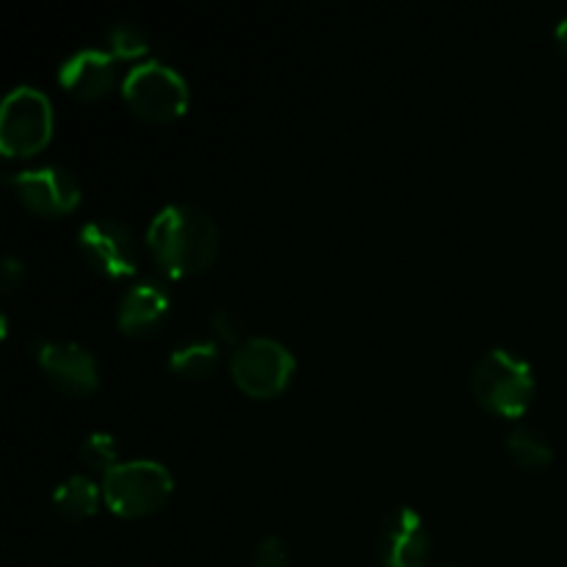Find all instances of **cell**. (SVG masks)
Instances as JSON below:
<instances>
[{
    "instance_id": "cell-1",
    "label": "cell",
    "mask_w": 567,
    "mask_h": 567,
    "mask_svg": "<svg viewBox=\"0 0 567 567\" xmlns=\"http://www.w3.org/2000/svg\"><path fill=\"white\" fill-rule=\"evenodd\" d=\"M150 252L166 277H192L219 252V227L197 203H169L150 219Z\"/></svg>"
},
{
    "instance_id": "cell-2",
    "label": "cell",
    "mask_w": 567,
    "mask_h": 567,
    "mask_svg": "<svg viewBox=\"0 0 567 567\" xmlns=\"http://www.w3.org/2000/svg\"><path fill=\"white\" fill-rule=\"evenodd\" d=\"M471 391L476 402L496 415L518 419L535 393V374L520 354L509 349H487L471 369Z\"/></svg>"
},
{
    "instance_id": "cell-3",
    "label": "cell",
    "mask_w": 567,
    "mask_h": 567,
    "mask_svg": "<svg viewBox=\"0 0 567 567\" xmlns=\"http://www.w3.org/2000/svg\"><path fill=\"white\" fill-rule=\"evenodd\" d=\"M172 474L158 460H125L103 474V498L122 518L155 513L172 496Z\"/></svg>"
},
{
    "instance_id": "cell-4",
    "label": "cell",
    "mask_w": 567,
    "mask_h": 567,
    "mask_svg": "<svg viewBox=\"0 0 567 567\" xmlns=\"http://www.w3.org/2000/svg\"><path fill=\"white\" fill-rule=\"evenodd\" d=\"M122 94L133 114L150 122H169L188 109L186 78L158 59L131 66L122 81Z\"/></svg>"
},
{
    "instance_id": "cell-5",
    "label": "cell",
    "mask_w": 567,
    "mask_h": 567,
    "mask_svg": "<svg viewBox=\"0 0 567 567\" xmlns=\"http://www.w3.org/2000/svg\"><path fill=\"white\" fill-rule=\"evenodd\" d=\"M297 360L282 341L269 336H249L230 358V374L244 393L255 399L277 396L291 380Z\"/></svg>"
},
{
    "instance_id": "cell-6",
    "label": "cell",
    "mask_w": 567,
    "mask_h": 567,
    "mask_svg": "<svg viewBox=\"0 0 567 567\" xmlns=\"http://www.w3.org/2000/svg\"><path fill=\"white\" fill-rule=\"evenodd\" d=\"M53 103L37 86H14L0 105V150L3 155H33L50 142Z\"/></svg>"
},
{
    "instance_id": "cell-7",
    "label": "cell",
    "mask_w": 567,
    "mask_h": 567,
    "mask_svg": "<svg viewBox=\"0 0 567 567\" xmlns=\"http://www.w3.org/2000/svg\"><path fill=\"white\" fill-rule=\"evenodd\" d=\"M78 249L86 264L103 277L120 280V277L136 275L138 247L131 227L120 219H92L78 230Z\"/></svg>"
},
{
    "instance_id": "cell-8",
    "label": "cell",
    "mask_w": 567,
    "mask_h": 567,
    "mask_svg": "<svg viewBox=\"0 0 567 567\" xmlns=\"http://www.w3.org/2000/svg\"><path fill=\"white\" fill-rule=\"evenodd\" d=\"M6 183L14 188L25 208L44 216L70 214L81 203V183L75 172L61 164L28 166L6 177Z\"/></svg>"
},
{
    "instance_id": "cell-9",
    "label": "cell",
    "mask_w": 567,
    "mask_h": 567,
    "mask_svg": "<svg viewBox=\"0 0 567 567\" xmlns=\"http://www.w3.org/2000/svg\"><path fill=\"white\" fill-rule=\"evenodd\" d=\"M33 358L42 365L48 380L72 396H86L100 385V369L94 354L78 341L66 338H37Z\"/></svg>"
},
{
    "instance_id": "cell-10",
    "label": "cell",
    "mask_w": 567,
    "mask_h": 567,
    "mask_svg": "<svg viewBox=\"0 0 567 567\" xmlns=\"http://www.w3.org/2000/svg\"><path fill=\"white\" fill-rule=\"evenodd\" d=\"M377 557L385 567H424L430 559V532L413 507H396L382 518Z\"/></svg>"
},
{
    "instance_id": "cell-11",
    "label": "cell",
    "mask_w": 567,
    "mask_h": 567,
    "mask_svg": "<svg viewBox=\"0 0 567 567\" xmlns=\"http://www.w3.org/2000/svg\"><path fill=\"white\" fill-rule=\"evenodd\" d=\"M116 55L111 50L81 48L59 66V83L81 100H100L114 83Z\"/></svg>"
},
{
    "instance_id": "cell-12",
    "label": "cell",
    "mask_w": 567,
    "mask_h": 567,
    "mask_svg": "<svg viewBox=\"0 0 567 567\" xmlns=\"http://www.w3.org/2000/svg\"><path fill=\"white\" fill-rule=\"evenodd\" d=\"M172 308L169 291L153 280L133 282L116 305V324L127 336H147L166 321Z\"/></svg>"
},
{
    "instance_id": "cell-13",
    "label": "cell",
    "mask_w": 567,
    "mask_h": 567,
    "mask_svg": "<svg viewBox=\"0 0 567 567\" xmlns=\"http://www.w3.org/2000/svg\"><path fill=\"white\" fill-rule=\"evenodd\" d=\"M100 496H103V485L86 474H70L61 480L53 491V509L66 520L86 518L97 509Z\"/></svg>"
},
{
    "instance_id": "cell-14",
    "label": "cell",
    "mask_w": 567,
    "mask_h": 567,
    "mask_svg": "<svg viewBox=\"0 0 567 567\" xmlns=\"http://www.w3.org/2000/svg\"><path fill=\"white\" fill-rule=\"evenodd\" d=\"M216 363H219V343L208 341V338H186L172 349L169 360H166L169 371L192 377V380L208 377L216 369Z\"/></svg>"
},
{
    "instance_id": "cell-15",
    "label": "cell",
    "mask_w": 567,
    "mask_h": 567,
    "mask_svg": "<svg viewBox=\"0 0 567 567\" xmlns=\"http://www.w3.org/2000/svg\"><path fill=\"white\" fill-rule=\"evenodd\" d=\"M507 452L524 468H543V465L551 463L554 449L548 446L546 437L540 435L532 426H515L507 435Z\"/></svg>"
},
{
    "instance_id": "cell-16",
    "label": "cell",
    "mask_w": 567,
    "mask_h": 567,
    "mask_svg": "<svg viewBox=\"0 0 567 567\" xmlns=\"http://www.w3.org/2000/svg\"><path fill=\"white\" fill-rule=\"evenodd\" d=\"M105 39L116 59H138L150 50V33L142 22L116 20L105 28Z\"/></svg>"
},
{
    "instance_id": "cell-17",
    "label": "cell",
    "mask_w": 567,
    "mask_h": 567,
    "mask_svg": "<svg viewBox=\"0 0 567 567\" xmlns=\"http://www.w3.org/2000/svg\"><path fill=\"white\" fill-rule=\"evenodd\" d=\"M78 457H81L83 465L94 471H103L109 474L116 463H120V446H116V437L111 432H89L86 437L78 446Z\"/></svg>"
},
{
    "instance_id": "cell-18",
    "label": "cell",
    "mask_w": 567,
    "mask_h": 567,
    "mask_svg": "<svg viewBox=\"0 0 567 567\" xmlns=\"http://www.w3.org/2000/svg\"><path fill=\"white\" fill-rule=\"evenodd\" d=\"M249 567H288V546L280 535H264L255 546Z\"/></svg>"
},
{
    "instance_id": "cell-19",
    "label": "cell",
    "mask_w": 567,
    "mask_h": 567,
    "mask_svg": "<svg viewBox=\"0 0 567 567\" xmlns=\"http://www.w3.org/2000/svg\"><path fill=\"white\" fill-rule=\"evenodd\" d=\"M210 330L221 338V341H238L244 336V319L238 310L219 305L210 310Z\"/></svg>"
},
{
    "instance_id": "cell-20",
    "label": "cell",
    "mask_w": 567,
    "mask_h": 567,
    "mask_svg": "<svg viewBox=\"0 0 567 567\" xmlns=\"http://www.w3.org/2000/svg\"><path fill=\"white\" fill-rule=\"evenodd\" d=\"M22 260L17 258V255H9V258L3 260V288L6 291H14L17 282L22 280Z\"/></svg>"
},
{
    "instance_id": "cell-21",
    "label": "cell",
    "mask_w": 567,
    "mask_h": 567,
    "mask_svg": "<svg viewBox=\"0 0 567 567\" xmlns=\"http://www.w3.org/2000/svg\"><path fill=\"white\" fill-rule=\"evenodd\" d=\"M554 37H557L559 53H563L565 59H567V17H563V20H559V25H557V31H554Z\"/></svg>"
},
{
    "instance_id": "cell-22",
    "label": "cell",
    "mask_w": 567,
    "mask_h": 567,
    "mask_svg": "<svg viewBox=\"0 0 567 567\" xmlns=\"http://www.w3.org/2000/svg\"><path fill=\"white\" fill-rule=\"evenodd\" d=\"M437 567H460V565H454V563H443V565H437Z\"/></svg>"
}]
</instances>
